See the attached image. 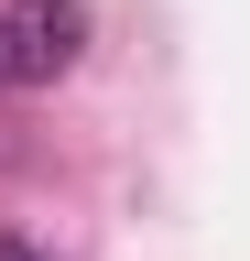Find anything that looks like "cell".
<instances>
[{"label":"cell","instance_id":"cell-1","mask_svg":"<svg viewBox=\"0 0 250 261\" xmlns=\"http://www.w3.org/2000/svg\"><path fill=\"white\" fill-rule=\"evenodd\" d=\"M87 55V0H0V87H54Z\"/></svg>","mask_w":250,"mask_h":261},{"label":"cell","instance_id":"cell-2","mask_svg":"<svg viewBox=\"0 0 250 261\" xmlns=\"http://www.w3.org/2000/svg\"><path fill=\"white\" fill-rule=\"evenodd\" d=\"M0 261H44V250H22V240H11V250H0Z\"/></svg>","mask_w":250,"mask_h":261}]
</instances>
